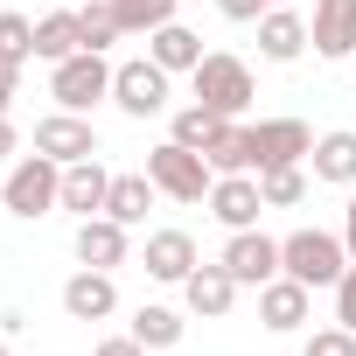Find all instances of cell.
<instances>
[{
	"label": "cell",
	"instance_id": "cell-29",
	"mask_svg": "<svg viewBox=\"0 0 356 356\" xmlns=\"http://www.w3.org/2000/svg\"><path fill=\"white\" fill-rule=\"evenodd\" d=\"M35 56V22L29 15H0V63H29Z\"/></svg>",
	"mask_w": 356,
	"mask_h": 356
},
{
	"label": "cell",
	"instance_id": "cell-22",
	"mask_svg": "<svg viewBox=\"0 0 356 356\" xmlns=\"http://www.w3.org/2000/svg\"><path fill=\"white\" fill-rule=\"evenodd\" d=\"M77 49H84L77 8H49V15L35 22V56H42V63H63V56H77Z\"/></svg>",
	"mask_w": 356,
	"mask_h": 356
},
{
	"label": "cell",
	"instance_id": "cell-21",
	"mask_svg": "<svg viewBox=\"0 0 356 356\" xmlns=\"http://www.w3.org/2000/svg\"><path fill=\"white\" fill-rule=\"evenodd\" d=\"M154 196H161V189H154V175H147V168H140V175H112V196H105V217H119V224L133 231V224H147Z\"/></svg>",
	"mask_w": 356,
	"mask_h": 356
},
{
	"label": "cell",
	"instance_id": "cell-33",
	"mask_svg": "<svg viewBox=\"0 0 356 356\" xmlns=\"http://www.w3.org/2000/svg\"><path fill=\"white\" fill-rule=\"evenodd\" d=\"M91 356H147V342H133V335H112V342H98Z\"/></svg>",
	"mask_w": 356,
	"mask_h": 356
},
{
	"label": "cell",
	"instance_id": "cell-25",
	"mask_svg": "<svg viewBox=\"0 0 356 356\" xmlns=\"http://www.w3.org/2000/svg\"><path fill=\"white\" fill-rule=\"evenodd\" d=\"M133 342H147V349H175V342H182V314H175V307H140L133 314Z\"/></svg>",
	"mask_w": 356,
	"mask_h": 356
},
{
	"label": "cell",
	"instance_id": "cell-13",
	"mask_svg": "<svg viewBox=\"0 0 356 356\" xmlns=\"http://www.w3.org/2000/svg\"><path fill=\"white\" fill-rule=\"evenodd\" d=\"M63 314H70V321H105V314H119V286H112V273L77 266V273L63 280Z\"/></svg>",
	"mask_w": 356,
	"mask_h": 356
},
{
	"label": "cell",
	"instance_id": "cell-24",
	"mask_svg": "<svg viewBox=\"0 0 356 356\" xmlns=\"http://www.w3.org/2000/svg\"><path fill=\"white\" fill-rule=\"evenodd\" d=\"M224 126H231L224 112H210V105H182V112L168 119V140H182V147H196V154H210V140H217Z\"/></svg>",
	"mask_w": 356,
	"mask_h": 356
},
{
	"label": "cell",
	"instance_id": "cell-38",
	"mask_svg": "<svg viewBox=\"0 0 356 356\" xmlns=\"http://www.w3.org/2000/svg\"><path fill=\"white\" fill-rule=\"evenodd\" d=\"M273 8H280V0H273Z\"/></svg>",
	"mask_w": 356,
	"mask_h": 356
},
{
	"label": "cell",
	"instance_id": "cell-6",
	"mask_svg": "<svg viewBox=\"0 0 356 356\" xmlns=\"http://www.w3.org/2000/svg\"><path fill=\"white\" fill-rule=\"evenodd\" d=\"M112 105H119L126 119H154V112H168V70H161L154 56L119 63V70H112Z\"/></svg>",
	"mask_w": 356,
	"mask_h": 356
},
{
	"label": "cell",
	"instance_id": "cell-23",
	"mask_svg": "<svg viewBox=\"0 0 356 356\" xmlns=\"http://www.w3.org/2000/svg\"><path fill=\"white\" fill-rule=\"evenodd\" d=\"M203 161H210L217 175H259V140H252V126H238V119H231V126L210 140V154H203Z\"/></svg>",
	"mask_w": 356,
	"mask_h": 356
},
{
	"label": "cell",
	"instance_id": "cell-1",
	"mask_svg": "<svg viewBox=\"0 0 356 356\" xmlns=\"http://www.w3.org/2000/svg\"><path fill=\"white\" fill-rule=\"evenodd\" d=\"M0 210L8 217H49V210H63V161H49V154H22L15 168H8V189H0Z\"/></svg>",
	"mask_w": 356,
	"mask_h": 356
},
{
	"label": "cell",
	"instance_id": "cell-9",
	"mask_svg": "<svg viewBox=\"0 0 356 356\" xmlns=\"http://www.w3.org/2000/svg\"><path fill=\"white\" fill-rule=\"evenodd\" d=\"M252 140H259V175H266V168H300V161L314 154L307 119H259Z\"/></svg>",
	"mask_w": 356,
	"mask_h": 356
},
{
	"label": "cell",
	"instance_id": "cell-27",
	"mask_svg": "<svg viewBox=\"0 0 356 356\" xmlns=\"http://www.w3.org/2000/svg\"><path fill=\"white\" fill-rule=\"evenodd\" d=\"M77 29H84V49H112L126 29H119V8H112V0H91V8H77Z\"/></svg>",
	"mask_w": 356,
	"mask_h": 356
},
{
	"label": "cell",
	"instance_id": "cell-2",
	"mask_svg": "<svg viewBox=\"0 0 356 356\" xmlns=\"http://www.w3.org/2000/svg\"><path fill=\"white\" fill-rule=\"evenodd\" d=\"M280 273L300 286H335L349 273V245L335 231H293V238H280Z\"/></svg>",
	"mask_w": 356,
	"mask_h": 356
},
{
	"label": "cell",
	"instance_id": "cell-14",
	"mask_svg": "<svg viewBox=\"0 0 356 356\" xmlns=\"http://www.w3.org/2000/svg\"><path fill=\"white\" fill-rule=\"evenodd\" d=\"M238 280H231V266L217 259V266H196L189 280H182V300H189V314H203V321H224L231 307H238Z\"/></svg>",
	"mask_w": 356,
	"mask_h": 356
},
{
	"label": "cell",
	"instance_id": "cell-28",
	"mask_svg": "<svg viewBox=\"0 0 356 356\" xmlns=\"http://www.w3.org/2000/svg\"><path fill=\"white\" fill-rule=\"evenodd\" d=\"M259 196H266V210H293V203L307 196V175H300V168H266V175H259Z\"/></svg>",
	"mask_w": 356,
	"mask_h": 356
},
{
	"label": "cell",
	"instance_id": "cell-15",
	"mask_svg": "<svg viewBox=\"0 0 356 356\" xmlns=\"http://www.w3.org/2000/svg\"><path fill=\"white\" fill-rule=\"evenodd\" d=\"M105 196H112V168L91 154V161H70L63 168V210L84 224V217H105Z\"/></svg>",
	"mask_w": 356,
	"mask_h": 356
},
{
	"label": "cell",
	"instance_id": "cell-32",
	"mask_svg": "<svg viewBox=\"0 0 356 356\" xmlns=\"http://www.w3.org/2000/svg\"><path fill=\"white\" fill-rule=\"evenodd\" d=\"M266 8H273V0H217V15H224V22H259Z\"/></svg>",
	"mask_w": 356,
	"mask_h": 356
},
{
	"label": "cell",
	"instance_id": "cell-16",
	"mask_svg": "<svg viewBox=\"0 0 356 356\" xmlns=\"http://www.w3.org/2000/svg\"><path fill=\"white\" fill-rule=\"evenodd\" d=\"M307 307H314V286H300V280H266L259 286V321L273 328V335H293L300 321H307Z\"/></svg>",
	"mask_w": 356,
	"mask_h": 356
},
{
	"label": "cell",
	"instance_id": "cell-10",
	"mask_svg": "<svg viewBox=\"0 0 356 356\" xmlns=\"http://www.w3.org/2000/svg\"><path fill=\"white\" fill-rule=\"evenodd\" d=\"M259 210H266L259 175H217V182H210V217H217L224 231H252Z\"/></svg>",
	"mask_w": 356,
	"mask_h": 356
},
{
	"label": "cell",
	"instance_id": "cell-12",
	"mask_svg": "<svg viewBox=\"0 0 356 356\" xmlns=\"http://www.w3.org/2000/svg\"><path fill=\"white\" fill-rule=\"evenodd\" d=\"M70 252H77V266L112 273V266H126L133 238H126V224H119V217H84V224H77V238H70Z\"/></svg>",
	"mask_w": 356,
	"mask_h": 356
},
{
	"label": "cell",
	"instance_id": "cell-17",
	"mask_svg": "<svg viewBox=\"0 0 356 356\" xmlns=\"http://www.w3.org/2000/svg\"><path fill=\"white\" fill-rule=\"evenodd\" d=\"M196 266H203V259H196V238H189V231H147V280L182 286Z\"/></svg>",
	"mask_w": 356,
	"mask_h": 356
},
{
	"label": "cell",
	"instance_id": "cell-35",
	"mask_svg": "<svg viewBox=\"0 0 356 356\" xmlns=\"http://www.w3.org/2000/svg\"><path fill=\"white\" fill-rule=\"evenodd\" d=\"M15 147H22V133H15V119L0 112V161H15Z\"/></svg>",
	"mask_w": 356,
	"mask_h": 356
},
{
	"label": "cell",
	"instance_id": "cell-20",
	"mask_svg": "<svg viewBox=\"0 0 356 356\" xmlns=\"http://www.w3.org/2000/svg\"><path fill=\"white\" fill-rule=\"evenodd\" d=\"M314 182H335V189H356V133L335 126V133H314Z\"/></svg>",
	"mask_w": 356,
	"mask_h": 356
},
{
	"label": "cell",
	"instance_id": "cell-31",
	"mask_svg": "<svg viewBox=\"0 0 356 356\" xmlns=\"http://www.w3.org/2000/svg\"><path fill=\"white\" fill-rule=\"evenodd\" d=\"M328 293H335V321H342V328H356V259H349V273H342Z\"/></svg>",
	"mask_w": 356,
	"mask_h": 356
},
{
	"label": "cell",
	"instance_id": "cell-4",
	"mask_svg": "<svg viewBox=\"0 0 356 356\" xmlns=\"http://www.w3.org/2000/svg\"><path fill=\"white\" fill-rule=\"evenodd\" d=\"M112 70H119V63H105L98 49H77V56L49 63V98H56V112H91L98 98H112Z\"/></svg>",
	"mask_w": 356,
	"mask_h": 356
},
{
	"label": "cell",
	"instance_id": "cell-8",
	"mask_svg": "<svg viewBox=\"0 0 356 356\" xmlns=\"http://www.w3.org/2000/svg\"><path fill=\"white\" fill-rule=\"evenodd\" d=\"M224 266H231L238 286H266V280H280V238H266L259 224H252V231H231Z\"/></svg>",
	"mask_w": 356,
	"mask_h": 356
},
{
	"label": "cell",
	"instance_id": "cell-30",
	"mask_svg": "<svg viewBox=\"0 0 356 356\" xmlns=\"http://www.w3.org/2000/svg\"><path fill=\"white\" fill-rule=\"evenodd\" d=\"M300 356H356V328H314L307 342H300Z\"/></svg>",
	"mask_w": 356,
	"mask_h": 356
},
{
	"label": "cell",
	"instance_id": "cell-18",
	"mask_svg": "<svg viewBox=\"0 0 356 356\" xmlns=\"http://www.w3.org/2000/svg\"><path fill=\"white\" fill-rule=\"evenodd\" d=\"M300 49H307V15H293L286 0L266 8V15H259V56H266V63H293Z\"/></svg>",
	"mask_w": 356,
	"mask_h": 356
},
{
	"label": "cell",
	"instance_id": "cell-26",
	"mask_svg": "<svg viewBox=\"0 0 356 356\" xmlns=\"http://www.w3.org/2000/svg\"><path fill=\"white\" fill-rule=\"evenodd\" d=\"M112 8H119V29H126V35H154V29L175 22L182 0H112Z\"/></svg>",
	"mask_w": 356,
	"mask_h": 356
},
{
	"label": "cell",
	"instance_id": "cell-11",
	"mask_svg": "<svg viewBox=\"0 0 356 356\" xmlns=\"http://www.w3.org/2000/svg\"><path fill=\"white\" fill-rule=\"evenodd\" d=\"M307 42H314V56H328V63L356 56V0H314Z\"/></svg>",
	"mask_w": 356,
	"mask_h": 356
},
{
	"label": "cell",
	"instance_id": "cell-7",
	"mask_svg": "<svg viewBox=\"0 0 356 356\" xmlns=\"http://www.w3.org/2000/svg\"><path fill=\"white\" fill-rule=\"evenodd\" d=\"M35 154H49V161H91L98 154V126L84 119V112H49V119H35Z\"/></svg>",
	"mask_w": 356,
	"mask_h": 356
},
{
	"label": "cell",
	"instance_id": "cell-36",
	"mask_svg": "<svg viewBox=\"0 0 356 356\" xmlns=\"http://www.w3.org/2000/svg\"><path fill=\"white\" fill-rule=\"evenodd\" d=\"M342 245H349V259H356V189H349V217H342Z\"/></svg>",
	"mask_w": 356,
	"mask_h": 356
},
{
	"label": "cell",
	"instance_id": "cell-37",
	"mask_svg": "<svg viewBox=\"0 0 356 356\" xmlns=\"http://www.w3.org/2000/svg\"><path fill=\"white\" fill-rule=\"evenodd\" d=\"M0 356H8V335H0Z\"/></svg>",
	"mask_w": 356,
	"mask_h": 356
},
{
	"label": "cell",
	"instance_id": "cell-5",
	"mask_svg": "<svg viewBox=\"0 0 356 356\" xmlns=\"http://www.w3.org/2000/svg\"><path fill=\"white\" fill-rule=\"evenodd\" d=\"M189 84H196V105H210V112H224V119H238L259 91H252V70L238 63V56H224V49H210L196 70H189Z\"/></svg>",
	"mask_w": 356,
	"mask_h": 356
},
{
	"label": "cell",
	"instance_id": "cell-3",
	"mask_svg": "<svg viewBox=\"0 0 356 356\" xmlns=\"http://www.w3.org/2000/svg\"><path fill=\"white\" fill-rule=\"evenodd\" d=\"M147 175H154V189L168 203H210V182H217V168L196 147H182V140H161L147 154Z\"/></svg>",
	"mask_w": 356,
	"mask_h": 356
},
{
	"label": "cell",
	"instance_id": "cell-19",
	"mask_svg": "<svg viewBox=\"0 0 356 356\" xmlns=\"http://www.w3.org/2000/svg\"><path fill=\"white\" fill-rule=\"evenodd\" d=\"M147 56H154V63H161L168 77H189V70H196V63H203L210 49H203V35H196V29L168 22V29H154V35H147Z\"/></svg>",
	"mask_w": 356,
	"mask_h": 356
},
{
	"label": "cell",
	"instance_id": "cell-34",
	"mask_svg": "<svg viewBox=\"0 0 356 356\" xmlns=\"http://www.w3.org/2000/svg\"><path fill=\"white\" fill-rule=\"evenodd\" d=\"M15 91H22V63H0V112L15 105Z\"/></svg>",
	"mask_w": 356,
	"mask_h": 356
}]
</instances>
